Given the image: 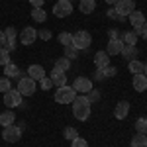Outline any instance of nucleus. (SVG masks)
I'll use <instances>...</instances> for the list:
<instances>
[{
    "label": "nucleus",
    "mask_w": 147,
    "mask_h": 147,
    "mask_svg": "<svg viewBox=\"0 0 147 147\" xmlns=\"http://www.w3.org/2000/svg\"><path fill=\"white\" fill-rule=\"evenodd\" d=\"M143 75H145V77H147V63H145V65H143Z\"/></svg>",
    "instance_id": "de8ad7c7"
},
{
    "label": "nucleus",
    "mask_w": 147,
    "mask_h": 147,
    "mask_svg": "<svg viewBox=\"0 0 147 147\" xmlns=\"http://www.w3.org/2000/svg\"><path fill=\"white\" fill-rule=\"evenodd\" d=\"M75 96H77V90L73 86H69V84L59 86L55 90V102H59V104H71L75 100Z\"/></svg>",
    "instance_id": "f03ea898"
},
{
    "label": "nucleus",
    "mask_w": 147,
    "mask_h": 147,
    "mask_svg": "<svg viewBox=\"0 0 147 147\" xmlns=\"http://www.w3.org/2000/svg\"><path fill=\"white\" fill-rule=\"evenodd\" d=\"M71 147H88V143H86V139H82V137H75V139L71 141Z\"/></svg>",
    "instance_id": "473e14b6"
},
{
    "label": "nucleus",
    "mask_w": 147,
    "mask_h": 147,
    "mask_svg": "<svg viewBox=\"0 0 147 147\" xmlns=\"http://www.w3.org/2000/svg\"><path fill=\"white\" fill-rule=\"evenodd\" d=\"M4 34H6V39H16V28H6Z\"/></svg>",
    "instance_id": "e433bc0d"
},
{
    "label": "nucleus",
    "mask_w": 147,
    "mask_h": 147,
    "mask_svg": "<svg viewBox=\"0 0 147 147\" xmlns=\"http://www.w3.org/2000/svg\"><path fill=\"white\" fill-rule=\"evenodd\" d=\"M73 88L77 92H80V94H88L92 90V80L86 79V77H77L75 82H73Z\"/></svg>",
    "instance_id": "1a4fd4ad"
},
{
    "label": "nucleus",
    "mask_w": 147,
    "mask_h": 147,
    "mask_svg": "<svg viewBox=\"0 0 147 147\" xmlns=\"http://www.w3.org/2000/svg\"><path fill=\"white\" fill-rule=\"evenodd\" d=\"M86 98H88V100H90V104H92V102H96L98 98H100V94H98L96 90H90V92H88V96H86Z\"/></svg>",
    "instance_id": "ea45409f"
},
{
    "label": "nucleus",
    "mask_w": 147,
    "mask_h": 147,
    "mask_svg": "<svg viewBox=\"0 0 147 147\" xmlns=\"http://www.w3.org/2000/svg\"><path fill=\"white\" fill-rule=\"evenodd\" d=\"M6 43V34H4V30H0V47H4Z\"/></svg>",
    "instance_id": "37998d69"
},
{
    "label": "nucleus",
    "mask_w": 147,
    "mask_h": 147,
    "mask_svg": "<svg viewBox=\"0 0 147 147\" xmlns=\"http://www.w3.org/2000/svg\"><path fill=\"white\" fill-rule=\"evenodd\" d=\"M122 49H124V41L118 37V39H110V41H108L106 53H108V55H120V53H122Z\"/></svg>",
    "instance_id": "f8f14e48"
},
{
    "label": "nucleus",
    "mask_w": 147,
    "mask_h": 147,
    "mask_svg": "<svg viewBox=\"0 0 147 147\" xmlns=\"http://www.w3.org/2000/svg\"><path fill=\"white\" fill-rule=\"evenodd\" d=\"M94 65L96 69H104L110 65V55L106 53V51H98L96 55H94Z\"/></svg>",
    "instance_id": "f3484780"
},
{
    "label": "nucleus",
    "mask_w": 147,
    "mask_h": 147,
    "mask_svg": "<svg viewBox=\"0 0 147 147\" xmlns=\"http://www.w3.org/2000/svg\"><path fill=\"white\" fill-rule=\"evenodd\" d=\"M14 122H16V114L12 112V110L0 114V125H2V127H8V125H12Z\"/></svg>",
    "instance_id": "aec40b11"
},
{
    "label": "nucleus",
    "mask_w": 147,
    "mask_h": 147,
    "mask_svg": "<svg viewBox=\"0 0 147 147\" xmlns=\"http://www.w3.org/2000/svg\"><path fill=\"white\" fill-rule=\"evenodd\" d=\"M79 10L82 12V14H92V12L96 10V0H80Z\"/></svg>",
    "instance_id": "a211bd4d"
},
{
    "label": "nucleus",
    "mask_w": 147,
    "mask_h": 147,
    "mask_svg": "<svg viewBox=\"0 0 147 147\" xmlns=\"http://www.w3.org/2000/svg\"><path fill=\"white\" fill-rule=\"evenodd\" d=\"M106 79V75H104V69H98L96 73H94V80H102Z\"/></svg>",
    "instance_id": "a19ab883"
},
{
    "label": "nucleus",
    "mask_w": 147,
    "mask_h": 147,
    "mask_svg": "<svg viewBox=\"0 0 147 147\" xmlns=\"http://www.w3.org/2000/svg\"><path fill=\"white\" fill-rule=\"evenodd\" d=\"M65 57L67 59H75V57H79V49L75 45H67L65 47Z\"/></svg>",
    "instance_id": "c85d7f7f"
},
{
    "label": "nucleus",
    "mask_w": 147,
    "mask_h": 147,
    "mask_svg": "<svg viewBox=\"0 0 147 147\" xmlns=\"http://www.w3.org/2000/svg\"><path fill=\"white\" fill-rule=\"evenodd\" d=\"M35 39H37V30L35 28H24L20 32V41L24 45H32Z\"/></svg>",
    "instance_id": "9d476101"
},
{
    "label": "nucleus",
    "mask_w": 147,
    "mask_h": 147,
    "mask_svg": "<svg viewBox=\"0 0 147 147\" xmlns=\"http://www.w3.org/2000/svg\"><path fill=\"white\" fill-rule=\"evenodd\" d=\"M122 41H124L125 45H136V43H137L136 32H134V30H131V32H125V34L122 35Z\"/></svg>",
    "instance_id": "393cba45"
},
{
    "label": "nucleus",
    "mask_w": 147,
    "mask_h": 147,
    "mask_svg": "<svg viewBox=\"0 0 147 147\" xmlns=\"http://www.w3.org/2000/svg\"><path fill=\"white\" fill-rule=\"evenodd\" d=\"M120 55H124V59H129V61H134V59H137V55H139V51H137L136 45H125L124 43V49H122V53Z\"/></svg>",
    "instance_id": "6ab92c4d"
},
{
    "label": "nucleus",
    "mask_w": 147,
    "mask_h": 147,
    "mask_svg": "<svg viewBox=\"0 0 147 147\" xmlns=\"http://www.w3.org/2000/svg\"><path fill=\"white\" fill-rule=\"evenodd\" d=\"M28 77L34 80H41L45 77V69L41 67V65H30L28 67Z\"/></svg>",
    "instance_id": "2eb2a0df"
},
{
    "label": "nucleus",
    "mask_w": 147,
    "mask_h": 147,
    "mask_svg": "<svg viewBox=\"0 0 147 147\" xmlns=\"http://www.w3.org/2000/svg\"><path fill=\"white\" fill-rule=\"evenodd\" d=\"M131 84H134V90H137V92L147 90V77L143 75V73H137V75H134Z\"/></svg>",
    "instance_id": "ddd939ff"
},
{
    "label": "nucleus",
    "mask_w": 147,
    "mask_h": 147,
    "mask_svg": "<svg viewBox=\"0 0 147 147\" xmlns=\"http://www.w3.org/2000/svg\"><path fill=\"white\" fill-rule=\"evenodd\" d=\"M106 14H108V18H112V20H118V22H122V20H125V18H122V16H120L118 12L114 10V8H108V12H106Z\"/></svg>",
    "instance_id": "72a5a7b5"
},
{
    "label": "nucleus",
    "mask_w": 147,
    "mask_h": 147,
    "mask_svg": "<svg viewBox=\"0 0 147 147\" xmlns=\"http://www.w3.org/2000/svg\"><path fill=\"white\" fill-rule=\"evenodd\" d=\"M116 73H118V69H116V67H112V65L104 67V75H106V77H114Z\"/></svg>",
    "instance_id": "4c0bfd02"
},
{
    "label": "nucleus",
    "mask_w": 147,
    "mask_h": 147,
    "mask_svg": "<svg viewBox=\"0 0 147 147\" xmlns=\"http://www.w3.org/2000/svg\"><path fill=\"white\" fill-rule=\"evenodd\" d=\"M145 137H147V134H145Z\"/></svg>",
    "instance_id": "8fccbe9b"
},
{
    "label": "nucleus",
    "mask_w": 147,
    "mask_h": 147,
    "mask_svg": "<svg viewBox=\"0 0 147 147\" xmlns=\"http://www.w3.org/2000/svg\"><path fill=\"white\" fill-rule=\"evenodd\" d=\"M4 75H6L8 79H18L22 73H20V69L16 67L14 63H8V65H4Z\"/></svg>",
    "instance_id": "412c9836"
},
{
    "label": "nucleus",
    "mask_w": 147,
    "mask_h": 147,
    "mask_svg": "<svg viewBox=\"0 0 147 147\" xmlns=\"http://www.w3.org/2000/svg\"><path fill=\"white\" fill-rule=\"evenodd\" d=\"M127 69H129V73H131V75H137V73H143V63H141L139 59H134V61H129V65H127Z\"/></svg>",
    "instance_id": "b1692460"
},
{
    "label": "nucleus",
    "mask_w": 147,
    "mask_h": 147,
    "mask_svg": "<svg viewBox=\"0 0 147 147\" xmlns=\"http://www.w3.org/2000/svg\"><path fill=\"white\" fill-rule=\"evenodd\" d=\"M114 10L118 12L122 18H125V16H129L131 12L136 10V2H134V0H118V2L114 4Z\"/></svg>",
    "instance_id": "6e6552de"
},
{
    "label": "nucleus",
    "mask_w": 147,
    "mask_h": 147,
    "mask_svg": "<svg viewBox=\"0 0 147 147\" xmlns=\"http://www.w3.org/2000/svg\"><path fill=\"white\" fill-rule=\"evenodd\" d=\"M143 37H147V20H145V24H143Z\"/></svg>",
    "instance_id": "a18cd8bd"
},
{
    "label": "nucleus",
    "mask_w": 147,
    "mask_h": 147,
    "mask_svg": "<svg viewBox=\"0 0 147 147\" xmlns=\"http://www.w3.org/2000/svg\"><path fill=\"white\" fill-rule=\"evenodd\" d=\"M12 86H10V79L8 77H0V92H8Z\"/></svg>",
    "instance_id": "2f4dec72"
},
{
    "label": "nucleus",
    "mask_w": 147,
    "mask_h": 147,
    "mask_svg": "<svg viewBox=\"0 0 147 147\" xmlns=\"http://www.w3.org/2000/svg\"><path fill=\"white\" fill-rule=\"evenodd\" d=\"M10 63V53L4 49V47H0V65L4 67V65H8Z\"/></svg>",
    "instance_id": "7c9ffc66"
},
{
    "label": "nucleus",
    "mask_w": 147,
    "mask_h": 147,
    "mask_svg": "<svg viewBox=\"0 0 147 147\" xmlns=\"http://www.w3.org/2000/svg\"><path fill=\"white\" fill-rule=\"evenodd\" d=\"M59 43H61L63 47L73 45V34H69V32H63V34H59Z\"/></svg>",
    "instance_id": "bb28decb"
},
{
    "label": "nucleus",
    "mask_w": 147,
    "mask_h": 147,
    "mask_svg": "<svg viewBox=\"0 0 147 147\" xmlns=\"http://www.w3.org/2000/svg\"><path fill=\"white\" fill-rule=\"evenodd\" d=\"M92 43V35L88 32H84V30H80V32H75L73 34V45L77 47L79 51H84V49H88Z\"/></svg>",
    "instance_id": "7ed1b4c3"
},
{
    "label": "nucleus",
    "mask_w": 147,
    "mask_h": 147,
    "mask_svg": "<svg viewBox=\"0 0 147 147\" xmlns=\"http://www.w3.org/2000/svg\"><path fill=\"white\" fill-rule=\"evenodd\" d=\"M71 12H73V2H69V0H57L53 6V14L57 18H67L71 16Z\"/></svg>",
    "instance_id": "0eeeda50"
},
{
    "label": "nucleus",
    "mask_w": 147,
    "mask_h": 147,
    "mask_svg": "<svg viewBox=\"0 0 147 147\" xmlns=\"http://www.w3.org/2000/svg\"><path fill=\"white\" fill-rule=\"evenodd\" d=\"M43 2H45V0H30V4H32L34 8H41V6H43Z\"/></svg>",
    "instance_id": "79ce46f5"
},
{
    "label": "nucleus",
    "mask_w": 147,
    "mask_h": 147,
    "mask_svg": "<svg viewBox=\"0 0 147 147\" xmlns=\"http://www.w3.org/2000/svg\"><path fill=\"white\" fill-rule=\"evenodd\" d=\"M129 24L134 26V30L136 28H143V24H145V14L139 10H134L129 14Z\"/></svg>",
    "instance_id": "4468645a"
},
{
    "label": "nucleus",
    "mask_w": 147,
    "mask_h": 147,
    "mask_svg": "<svg viewBox=\"0 0 147 147\" xmlns=\"http://www.w3.org/2000/svg\"><path fill=\"white\" fill-rule=\"evenodd\" d=\"M4 49L10 53V51H14L16 49V39H6V43H4Z\"/></svg>",
    "instance_id": "c9c22d12"
},
{
    "label": "nucleus",
    "mask_w": 147,
    "mask_h": 147,
    "mask_svg": "<svg viewBox=\"0 0 147 147\" xmlns=\"http://www.w3.org/2000/svg\"><path fill=\"white\" fill-rule=\"evenodd\" d=\"M2 137H4V141H8V143H16V141H20V137H22V127L16 125V124L8 125V127H4Z\"/></svg>",
    "instance_id": "423d86ee"
},
{
    "label": "nucleus",
    "mask_w": 147,
    "mask_h": 147,
    "mask_svg": "<svg viewBox=\"0 0 147 147\" xmlns=\"http://www.w3.org/2000/svg\"><path fill=\"white\" fill-rule=\"evenodd\" d=\"M129 114V104L125 100H122V102H118L116 104V108H114V116L118 118V120H125V116Z\"/></svg>",
    "instance_id": "dca6fc26"
},
{
    "label": "nucleus",
    "mask_w": 147,
    "mask_h": 147,
    "mask_svg": "<svg viewBox=\"0 0 147 147\" xmlns=\"http://www.w3.org/2000/svg\"><path fill=\"white\" fill-rule=\"evenodd\" d=\"M69 67H71V59H67V57H59V59L55 61V69H61V71L67 73Z\"/></svg>",
    "instance_id": "a878e982"
},
{
    "label": "nucleus",
    "mask_w": 147,
    "mask_h": 147,
    "mask_svg": "<svg viewBox=\"0 0 147 147\" xmlns=\"http://www.w3.org/2000/svg\"><path fill=\"white\" fill-rule=\"evenodd\" d=\"M136 129H137V134H147V118H137Z\"/></svg>",
    "instance_id": "cd10ccee"
},
{
    "label": "nucleus",
    "mask_w": 147,
    "mask_h": 147,
    "mask_svg": "<svg viewBox=\"0 0 147 147\" xmlns=\"http://www.w3.org/2000/svg\"><path fill=\"white\" fill-rule=\"evenodd\" d=\"M49 79H51V82L55 84L57 88H59V86H65V84H67V75H65V71H61V69H53V71H51V77H49Z\"/></svg>",
    "instance_id": "9b49d317"
},
{
    "label": "nucleus",
    "mask_w": 147,
    "mask_h": 147,
    "mask_svg": "<svg viewBox=\"0 0 147 147\" xmlns=\"http://www.w3.org/2000/svg\"><path fill=\"white\" fill-rule=\"evenodd\" d=\"M73 104V116L79 120V122H84V120H88V116H90V100L86 98V96H75V100L71 102Z\"/></svg>",
    "instance_id": "f257e3e1"
},
{
    "label": "nucleus",
    "mask_w": 147,
    "mask_h": 147,
    "mask_svg": "<svg viewBox=\"0 0 147 147\" xmlns=\"http://www.w3.org/2000/svg\"><path fill=\"white\" fill-rule=\"evenodd\" d=\"M37 37H41V39L49 41V39H51V32H49V30H41V32H37Z\"/></svg>",
    "instance_id": "58836bf2"
},
{
    "label": "nucleus",
    "mask_w": 147,
    "mask_h": 147,
    "mask_svg": "<svg viewBox=\"0 0 147 147\" xmlns=\"http://www.w3.org/2000/svg\"><path fill=\"white\" fill-rule=\"evenodd\" d=\"M35 80L30 79V77H20V80H18V90H20V94L22 96H32L35 92Z\"/></svg>",
    "instance_id": "39448f33"
},
{
    "label": "nucleus",
    "mask_w": 147,
    "mask_h": 147,
    "mask_svg": "<svg viewBox=\"0 0 147 147\" xmlns=\"http://www.w3.org/2000/svg\"><path fill=\"white\" fill-rule=\"evenodd\" d=\"M63 136H65V139H71V141H73L75 137H79V131H77L75 127L67 125V127H65V134H63Z\"/></svg>",
    "instance_id": "c756f323"
},
{
    "label": "nucleus",
    "mask_w": 147,
    "mask_h": 147,
    "mask_svg": "<svg viewBox=\"0 0 147 147\" xmlns=\"http://www.w3.org/2000/svg\"><path fill=\"white\" fill-rule=\"evenodd\" d=\"M104 2H106V4H110V6H112V4H116V2H118V0H104Z\"/></svg>",
    "instance_id": "49530a36"
},
{
    "label": "nucleus",
    "mask_w": 147,
    "mask_h": 147,
    "mask_svg": "<svg viewBox=\"0 0 147 147\" xmlns=\"http://www.w3.org/2000/svg\"><path fill=\"white\" fill-rule=\"evenodd\" d=\"M39 84H41V88H43V90H49V88L53 86V82H51V79H49V77H43V79L39 80Z\"/></svg>",
    "instance_id": "f704fd0d"
},
{
    "label": "nucleus",
    "mask_w": 147,
    "mask_h": 147,
    "mask_svg": "<svg viewBox=\"0 0 147 147\" xmlns=\"http://www.w3.org/2000/svg\"><path fill=\"white\" fill-rule=\"evenodd\" d=\"M22 94L18 88H10L8 92H4V106H8V108H16V106H22Z\"/></svg>",
    "instance_id": "20e7f679"
},
{
    "label": "nucleus",
    "mask_w": 147,
    "mask_h": 147,
    "mask_svg": "<svg viewBox=\"0 0 147 147\" xmlns=\"http://www.w3.org/2000/svg\"><path fill=\"white\" fill-rule=\"evenodd\" d=\"M131 147H147L145 134H136V136L131 137Z\"/></svg>",
    "instance_id": "5701e85b"
},
{
    "label": "nucleus",
    "mask_w": 147,
    "mask_h": 147,
    "mask_svg": "<svg viewBox=\"0 0 147 147\" xmlns=\"http://www.w3.org/2000/svg\"><path fill=\"white\" fill-rule=\"evenodd\" d=\"M69 2H73V0H69Z\"/></svg>",
    "instance_id": "09e8293b"
},
{
    "label": "nucleus",
    "mask_w": 147,
    "mask_h": 147,
    "mask_svg": "<svg viewBox=\"0 0 147 147\" xmlns=\"http://www.w3.org/2000/svg\"><path fill=\"white\" fill-rule=\"evenodd\" d=\"M108 37H110V39H118V32H116V30H110V32H108Z\"/></svg>",
    "instance_id": "c03bdc74"
},
{
    "label": "nucleus",
    "mask_w": 147,
    "mask_h": 147,
    "mask_svg": "<svg viewBox=\"0 0 147 147\" xmlns=\"http://www.w3.org/2000/svg\"><path fill=\"white\" fill-rule=\"evenodd\" d=\"M32 18H34V22L43 24L47 20V12L43 10V8H34V10H32Z\"/></svg>",
    "instance_id": "4be33fe9"
}]
</instances>
